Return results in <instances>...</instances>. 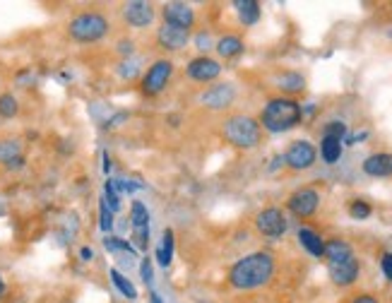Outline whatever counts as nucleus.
<instances>
[{
	"mask_svg": "<svg viewBox=\"0 0 392 303\" xmlns=\"http://www.w3.org/2000/svg\"><path fill=\"white\" fill-rule=\"evenodd\" d=\"M80 257L85 262H90V260H94V250L90 248V245H85V248H80Z\"/></svg>",
	"mask_w": 392,
	"mask_h": 303,
	"instance_id": "e433bc0d",
	"label": "nucleus"
},
{
	"mask_svg": "<svg viewBox=\"0 0 392 303\" xmlns=\"http://www.w3.org/2000/svg\"><path fill=\"white\" fill-rule=\"evenodd\" d=\"M140 277H142V282L147 284V287H152V284H154V267H152V257L149 255L142 257V262H140Z\"/></svg>",
	"mask_w": 392,
	"mask_h": 303,
	"instance_id": "72a5a7b5",
	"label": "nucleus"
},
{
	"mask_svg": "<svg viewBox=\"0 0 392 303\" xmlns=\"http://www.w3.org/2000/svg\"><path fill=\"white\" fill-rule=\"evenodd\" d=\"M236 97H238V92L233 82H214V85L205 87V90L198 94V104L202 109L219 113V111H229Z\"/></svg>",
	"mask_w": 392,
	"mask_h": 303,
	"instance_id": "6e6552de",
	"label": "nucleus"
},
{
	"mask_svg": "<svg viewBox=\"0 0 392 303\" xmlns=\"http://www.w3.org/2000/svg\"><path fill=\"white\" fill-rule=\"evenodd\" d=\"M361 171L371 179H392V152H373L361 161Z\"/></svg>",
	"mask_w": 392,
	"mask_h": 303,
	"instance_id": "dca6fc26",
	"label": "nucleus"
},
{
	"mask_svg": "<svg viewBox=\"0 0 392 303\" xmlns=\"http://www.w3.org/2000/svg\"><path fill=\"white\" fill-rule=\"evenodd\" d=\"M221 70H224V65L212 55H195L186 65V75L193 82H200V85H210V82L219 80Z\"/></svg>",
	"mask_w": 392,
	"mask_h": 303,
	"instance_id": "9b49d317",
	"label": "nucleus"
},
{
	"mask_svg": "<svg viewBox=\"0 0 392 303\" xmlns=\"http://www.w3.org/2000/svg\"><path fill=\"white\" fill-rule=\"evenodd\" d=\"M161 17L166 24H174V27H181L186 31H191L195 27V20H198L195 10L188 3H166L161 8Z\"/></svg>",
	"mask_w": 392,
	"mask_h": 303,
	"instance_id": "2eb2a0df",
	"label": "nucleus"
},
{
	"mask_svg": "<svg viewBox=\"0 0 392 303\" xmlns=\"http://www.w3.org/2000/svg\"><path fill=\"white\" fill-rule=\"evenodd\" d=\"M5 294V282H3V277H0V296Z\"/></svg>",
	"mask_w": 392,
	"mask_h": 303,
	"instance_id": "ea45409f",
	"label": "nucleus"
},
{
	"mask_svg": "<svg viewBox=\"0 0 392 303\" xmlns=\"http://www.w3.org/2000/svg\"><path fill=\"white\" fill-rule=\"evenodd\" d=\"M214 51H217V55L219 58H224V60H231V58H238V55L245 51V41H243V36H238V34H224V36H219L217 41H214Z\"/></svg>",
	"mask_w": 392,
	"mask_h": 303,
	"instance_id": "6ab92c4d",
	"label": "nucleus"
},
{
	"mask_svg": "<svg viewBox=\"0 0 392 303\" xmlns=\"http://www.w3.org/2000/svg\"><path fill=\"white\" fill-rule=\"evenodd\" d=\"M154 39H157V46L161 51H166V53H179V51H186L188 43H191V31L164 22L161 27L157 29Z\"/></svg>",
	"mask_w": 392,
	"mask_h": 303,
	"instance_id": "ddd939ff",
	"label": "nucleus"
},
{
	"mask_svg": "<svg viewBox=\"0 0 392 303\" xmlns=\"http://www.w3.org/2000/svg\"><path fill=\"white\" fill-rule=\"evenodd\" d=\"M356 255L354 245L346 241V238H339V236H332V238H325V262H344L349 257Z\"/></svg>",
	"mask_w": 392,
	"mask_h": 303,
	"instance_id": "a211bd4d",
	"label": "nucleus"
},
{
	"mask_svg": "<svg viewBox=\"0 0 392 303\" xmlns=\"http://www.w3.org/2000/svg\"><path fill=\"white\" fill-rule=\"evenodd\" d=\"M219 132L226 144L243 152L258 149L265 137V130L260 128L258 118L250 116V113H229V116H224V121L219 125Z\"/></svg>",
	"mask_w": 392,
	"mask_h": 303,
	"instance_id": "7ed1b4c3",
	"label": "nucleus"
},
{
	"mask_svg": "<svg viewBox=\"0 0 392 303\" xmlns=\"http://www.w3.org/2000/svg\"><path fill=\"white\" fill-rule=\"evenodd\" d=\"M233 10H236V17L243 27H253V24L260 22L263 17V8L258 0H233Z\"/></svg>",
	"mask_w": 392,
	"mask_h": 303,
	"instance_id": "412c9836",
	"label": "nucleus"
},
{
	"mask_svg": "<svg viewBox=\"0 0 392 303\" xmlns=\"http://www.w3.org/2000/svg\"><path fill=\"white\" fill-rule=\"evenodd\" d=\"M104 248L109 253H123V255H128V257L137 255L135 245H132L130 241H125V238H118V236H106L104 238Z\"/></svg>",
	"mask_w": 392,
	"mask_h": 303,
	"instance_id": "bb28decb",
	"label": "nucleus"
},
{
	"mask_svg": "<svg viewBox=\"0 0 392 303\" xmlns=\"http://www.w3.org/2000/svg\"><path fill=\"white\" fill-rule=\"evenodd\" d=\"M342 154H344L342 140H337V137H332V135H320L318 156L322 159V164L334 166V164H339V159H342Z\"/></svg>",
	"mask_w": 392,
	"mask_h": 303,
	"instance_id": "aec40b11",
	"label": "nucleus"
},
{
	"mask_svg": "<svg viewBox=\"0 0 392 303\" xmlns=\"http://www.w3.org/2000/svg\"><path fill=\"white\" fill-rule=\"evenodd\" d=\"M327 277L337 289H351L361 280V260H359V255H354L344 262H330L327 265Z\"/></svg>",
	"mask_w": 392,
	"mask_h": 303,
	"instance_id": "9d476101",
	"label": "nucleus"
},
{
	"mask_svg": "<svg viewBox=\"0 0 392 303\" xmlns=\"http://www.w3.org/2000/svg\"><path fill=\"white\" fill-rule=\"evenodd\" d=\"M149 303H164V301H161V296L157 292H149Z\"/></svg>",
	"mask_w": 392,
	"mask_h": 303,
	"instance_id": "58836bf2",
	"label": "nucleus"
},
{
	"mask_svg": "<svg viewBox=\"0 0 392 303\" xmlns=\"http://www.w3.org/2000/svg\"><path fill=\"white\" fill-rule=\"evenodd\" d=\"M20 111V104L12 94H0V116L3 118H15Z\"/></svg>",
	"mask_w": 392,
	"mask_h": 303,
	"instance_id": "c756f323",
	"label": "nucleus"
},
{
	"mask_svg": "<svg viewBox=\"0 0 392 303\" xmlns=\"http://www.w3.org/2000/svg\"><path fill=\"white\" fill-rule=\"evenodd\" d=\"M320 135H332V137H337V140L344 142V137L349 135V125H346L344 121H339V118H332V121H327L325 125H322Z\"/></svg>",
	"mask_w": 392,
	"mask_h": 303,
	"instance_id": "c85d7f7f",
	"label": "nucleus"
},
{
	"mask_svg": "<svg viewBox=\"0 0 392 303\" xmlns=\"http://www.w3.org/2000/svg\"><path fill=\"white\" fill-rule=\"evenodd\" d=\"M99 229L104 231L106 236H109L111 229H113V212L109 210V207H106L104 200L99 202Z\"/></svg>",
	"mask_w": 392,
	"mask_h": 303,
	"instance_id": "2f4dec72",
	"label": "nucleus"
},
{
	"mask_svg": "<svg viewBox=\"0 0 392 303\" xmlns=\"http://www.w3.org/2000/svg\"><path fill=\"white\" fill-rule=\"evenodd\" d=\"M193 43H195V48L200 51V55H207V51H212V48H214V39H212V34H210V31H207V29L195 31Z\"/></svg>",
	"mask_w": 392,
	"mask_h": 303,
	"instance_id": "7c9ffc66",
	"label": "nucleus"
},
{
	"mask_svg": "<svg viewBox=\"0 0 392 303\" xmlns=\"http://www.w3.org/2000/svg\"><path fill=\"white\" fill-rule=\"evenodd\" d=\"M258 123L270 135H284L289 130H296L303 123L301 101L275 94L263 104L260 113H258Z\"/></svg>",
	"mask_w": 392,
	"mask_h": 303,
	"instance_id": "f03ea898",
	"label": "nucleus"
},
{
	"mask_svg": "<svg viewBox=\"0 0 392 303\" xmlns=\"http://www.w3.org/2000/svg\"><path fill=\"white\" fill-rule=\"evenodd\" d=\"M296 241H299L301 248L311 257H315V260L325 257V238H322V233L315 231L313 226L301 224L299 229H296Z\"/></svg>",
	"mask_w": 392,
	"mask_h": 303,
	"instance_id": "f3484780",
	"label": "nucleus"
},
{
	"mask_svg": "<svg viewBox=\"0 0 392 303\" xmlns=\"http://www.w3.org/2000/svg\"><path fill=\"white\" fill-rule=\"evenodd\" d=\"M284 159V166L289 169V171H308V169H313L315 164H318V147L311 142V140H292L289 142V147L284 149L282 154Z\"/></svg>",
	"mask_w": 392,
	"mask_h": 303,
	"instance_id": "0eeeda50",
	"label": "nucleus"
},
{
	"mask_svg": "<svg viewBox=\"0 0 392 303\" xmlns=\"http://www.w3.org/2000/svg\"><path fill=\"white\" fill-rule=\"evenodd\" d=\"M272 87H275L280 97L296 99L299 94L306 92V78L299 70H280L272 75Z\"/></svg>",
	"mask_w": 392,
	"mask_h": 303,
	"instance_id": "4468645a",
	"label": "nucleus"
},
{
	"mask_svg": "<svg viewBox=\"0 0 392 303\" xmlns=\"http://www.w3.org/2000/svg\"><path fill=\"white\" fill-rule=\"evenodd\" d=\"M109 277H111V282H113V287L121 292L125 299L128 301H135L137 299V289H135V284H132L128 277H125L121 270H116V267H111L109 270Z\"/></svg>",
	"mask_w": 392,
	"mask_h": 303,
	"instance_id": "b1692460",
	"label": "nucleus"
},
{
	"mask_svg": "<svg viewBox=\"0 0 392 303\" xmlns=\"http://www.w3.org/2000/svg\"><path fill=\"white\" fill-rule=\"evenodd\" d=\"M346 212H349V217L356 219V222H366V219L373 217V205L366 198H354V200H349Z\"/></svg>",
	"mask_w": 392,
	"mask_h": 303,
	"instance_id": "393cba45",
	"label": "nucleus"
},
{
	"mask_svg": "<svg viewBox=\"0 0 392 303\" xmlns=\"http://www.w3.org/2000/svg\"><path fill=\"white\" fill-rule=\"evenodd\" d=\"M346 303H383V301H381V296L373 292H356L346 299Z\"/></svg>",
	"mask_w": 392,
	"mask_h": 303,
	"instance_id": "c9c22d12",
	"label": "nucleus"
},
{
	"mask_svg": "<svg viewBox=\"0 0 392 303\" xmlns=\"http://www.w3.org/2000/svg\"><path fill=\"white\" fill-rule=\"evenodd\" d=\"M106 202V207L116 214L118 210H121V193L116 191V186H113V179H109L104 183V198H101Z\"/></svg>",
	"mask_w": 392,
	"mask_h": 303,
	"instance_id": "cd10ccee",
	"label": "nucleus"
},
{
	"mask_svg": "<svg viewBox=\"0 0 392 303\" xmlns=\"http://www.w3.org/2000/svg\"><path fill=\"white\" fill-rule=\"evenodd\" d=\"M253 226H255V231L260 233L263 238H267V241H280V238H284V233L289 231V214L284 207H277V205L263 207V210L253 217Z\"/></svg>",
	"mask_w": 392,
	"mask_h": 303,
	"instance_id": "39448f33",
	"label": "nucleus"
},
{
	"mask_svg": "<svg viewBox=\"0 0 392 303\" xmlns=\"http://www.w3.org/2000/svg\"><path fill=\"white\" fill-rule=\"evenodd\" d=\"M378 265H381L383 277L392 284V253H390V250H383L381 257H378Z\"/></svg>",
	"mask_w": 392,
	"mask_h": 303,
	"instance_id": "f704fd0d",
	"label": "nucleus"
},
{
	"mask_svg": "<svg viewBox=\"0 0 392 303\" xmlns=\"http://www.w3.org/2000/svg\"><path fill=\"white\" fill-rule=\"evenodd\" d=\"M174 253H176V241H174V229H164L161 233V245L157 248L154 257L161 267H169L174 262Z\"/></svg>",
	"mask_w": 392,
	"mask_h": 303,
	"instance_id": "5701e85b",
	"label": "nucleus"
},
{
	"mask_svg": "<svg viewBox=\"0 0 392 303\" xmlns=\"http://www.w3.org/2000/svg\"><path fill=\"white\" fill-rule=\"evenodd\" d=\"M171 75H174V60L157 58L140 80L142 94L144 97H159V94L169 87V82H171Z\"/></svg>",
	"mask_w": 392,
	"mask_h": 303,
	"instance_id": "1a4fd4ad",
	"label": "nucleus"
},
{
	"mask_svg": "<svg viewBox=\"0 0 392 303\" xmlns=\"http://www.w3.org/2000/svg\"><path fill=\"white\" fill-rule=\"evenodd\" d=\"M101 159H104V174L109 176V171H111V156H109V152H101Z\"/></svg>",
	"mask_w": 392,
	"mask_h": 303,
	"instance_id": "4c0bfd02",
	"label": "nucleus"
},
{
	"mask_svg": "<svg viewBox=\"0 0 392 303\" xmlns=\"http://www.w3.org/2000/svg\"><path fill=\"white\" fill-rule=\"evenodd\" d=\"M130 226L132 229H144V226H149V210L140 200H132V205H130Z\"/></svg>",
	"mask_w": 392,
	"mask_h": 303,
	"instance_id": "a878e982",
	"label": "nucleus"
},
{
	"mask_svg": "<svg viewBox=\"0 0 392 303\" xmlns=\"http://www.w3.org/2000/svg\"><path fill=\"white\" fill-rule=\"evenodd\" d=\"M111 29V22L106 15H101L97 10H85L80 15H75L68 22V34L78 43H94L101 41Z\"/></svg>",
	"mask_w": 392,
	"mask_h": 303,
	"instance_id": "20e7f679",
	"label": "nucleus"
},
{
	"mask_svg": "<svg viewBox=\"0 0 392 303\" xmlns=\"http://www.w3.org/2000/svg\"><path fill=\"white\" fill-rule=\"evenodd\" d=\"M277 257L270 250H253L238 257L226 272V284L236 292H255L275 280Z\"/></svg>",
	"mask_w": 392,
	"mask_h": 303,
	"instance_id": "f257e3e1",
	"label": "nucleus"
},
{
	"mask_svg": "<svg viewBox=\"0 0 392 303\" xmlns=\"http://www.w3.org/2000/svg\"><path fill=\"white\" fill-rule=\"evenodd\" d=\"M0 164H5L8 169H20L24 166L22 147L17 140H3L0 142Z\"/></svg>",
	"mask_w": 392,
	"mask_h": 303,
	"instance_id": "4be33fe9",
	"label": "nucleus"
},
{
	"mask_svg": "<svg viewBox=\"0 0 392 303\" xmlns=\"http://www.w3.org/2000/svg\"><path fill=\"white\" fill-rule=\"evenodd\" d=\"M132 245H135V250L147 253V248H149V226H144V229H132Z\"/></svg>",
	"mask_w": 392,
	"mask_h": 303,
	"instance_id": "473e14b6",
	"label": "nucleus"
},
{
	"mask_svg": "<svg viewBox=\"0 0 392 303\" xmlns=\"http://www.w3.org/2000/svg\"><path fill=\"white\" fill-rule=\"evenodd\" d=\"M322 195L315 186H301L294 193H289L287 202H284V210L287 214H292L296 219H313L320 210Z\"/></svg>",
	"mask_w": 392,
	"mask_h": 303,
	"instance_id": "423d86ee",
	"label": "nucleus"
},
{
	"mask_svg": "<svg viewBox=\"0 0 392 303\" xmlns=\"http://www.w3.org/2000/svg\"><path fill=\"white\" fill-rule=\"evenodd\" d=\"M123 20L132 29H147L157 20V8L144 0H130L123 5Z\"/></svg>",
	"mask_w": 392,
	"mask_h": 303,
	"instance_id": "f8f14e48",
	"label": "nucleus"
}]
</instances>
